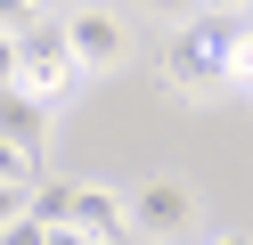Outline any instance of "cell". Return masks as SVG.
Segmentation results:
<instances>
[{"instance_id":"obj_2","label":"cell","mask_w":253,"mask_h":245,"mask_svg":"<svg viewBox=\"0 0 253 245\" xmlns=\"http://www.w3.org/2000/svg\"><path fill=\"white\" fill-rule=\"evenodd\" d=\"M188 229H196V188L188 180L155 172L131 188V237H188Z\"/></svg>"},{"instance_id":"obj_9","label":"cell","mask_w":253,"mask_h":245,"mask_svg":"<svg viewBox=\"0 0 253 245\" xmlns=\"http://www.w3.org/2000/svg\"><path fill=\"white\" fill-rule=\"evenodd\" d=\"M25 82V33H0V90Z\"/></svg>"},{"instance_id":"obj_14","label":"cell","mask_w":253,"mask_h":245,"mask_svg":"<svg viewBox=\"0 0 253 245\" xmlns=\"http://www.w3.org/2000/svg\"><path fill=\"white\" fill-rule=\"evenodd\" d=\"M245 98H253V82H245Z\"/></svg>"},{"instance_id":"obj_7","label":"cell","mask_w":253,"mask_h":245,"mask_svg":"<svg viewBox=\"0 0 253 245\" xmlns=\"http://www.w3.org/2000/svg\"><path fill=\"white\" fill-rule=\"evenodd\" d=\"M25 237H74V180H33V221Z\"/></svg>"},{"instance_id":"obj_1","label":"cell","mask_w":253,"mask_h":245,"mask_svg":"<svg viewBox=\"0 0 253 245\" xmlns=\"http://www.w3.org/2000/svg\"><path fill=\"white\" fill-rule=\"evenodd\" d=\"M229 41H237V16H220V8L188 16V25L164 41V82H171L180 98H212V90H229Z\"/></svg>"},{"instance_id":"obj_12","label":"cell","mask_w":253,"mask_h":245,"mask_svg":"<svg viewBox=\"0 0 253 245\" xmlns=\"http://www.w3.org/2000/svg\"><path fill=\"white\" fill-rule=\"evenodd\" d=\"M139 8H155V16H171V25H188V16H196L204 0H139Z\"/></svg>"},{"instance_id":"obj_3","label":"cell","mask_w":253,"mask_h":245,"mask_svg":"<svg viewBox=\"0 0 253 245\" xmlns=\"http://www.w3.org/2000/svg\"><path fill=\"white\" fill-rule=\"evenodd\" d=\"M66 41H74V57H82V74H115V65L131 57V25H123V8H98V0L66 8Z\"/></svg>"},{"instance_id":"obj_8","label":"cell","mask_w":253,"mask_h":245,"mask_svg":"<svg viewBox=\"0 0 253 245\" xmlns=\"http://www.w3.org/2000/svg\"><path fill=\"white\" fill-rule=\"evenodd\" d=\"M25 221H33V188L25 180H0V237H25Z\"/></svg>"},{"instance_id":"obj_13","label":"cell","mask_w":253,"mask_h":245,"mask_svg":"<svg viewBox=\"0 0 253 245\" xmlns=\"http://www.w3.org/2000/svg\"><path fill=\"white\" fill-rule=\"evenodd\" d=\"M204 8H220V16H237V8H253V0H204Z\"/></svg>"},{"instance_id":"obj_5","label":"cell","mask_w":253,"mask_h":245,"mask_svg":"<svg viewBox=\"0 0 253 245\" xmlns=\"http://www.w3.org/2000/svg\"><path fill=\"white\" fill-rule=\"evenodd\" d=\"M49 106H57V98H41V90H25V82H8V90H0V131H8L25 155H49Z\"/></svg>"},{"instance_id":"obj_11","label":"cell","mask_w":253,"mask_h":245,"mask_svg":"<svg viewBox=\"0 0 253 245\" xmlns=\"http://www.w3.org/2000/svg\"><path fill=\"white\" fill-rule=\"evenodd\" d=\"M33 8H41V0H0V33H25V25H33Z\"/></svg>"},{"instance_id":"obj_10","label":"cell","mask_w":253,"mask_h":245,"mask_svg":"<svg viewBox=\"0 0 253 245\" xmlns=\"http://www.w3.org/2000/svg\"><path fill=\"white\" fill-rule=\"evenodd\" d=\"M229 82H253V33L237 25V41H229Z\"/></svg>"},{"instance_id":"obj_4","label":"cell","mask_w":253,"mask_h":245,"mask_svg":"<svg viewBox=\"0 0 253 245\" xmlns=\"http://www.w3.org/2000/svg\"><path fill=\"white\" fill-rule=\"evenodd\" d=\"M74 74H82V57H74V41H66V16L57 25H25V90H41V98H66L74 90Z\"/></svg>"},{"instance_id":"obj_6","label":"cell","mask_w":253,"mask_h":245,"mask_svg":"<svg viewBox=\"0 0 253 245\" xmlns=\"http://www.w3.org/2000/svg\"><path fill=\"white\" fill-rule=\"evenodd\" d=\"M74 237H131V196H115L98 180V188H74Z\"/></svg>"}]
</instances>
